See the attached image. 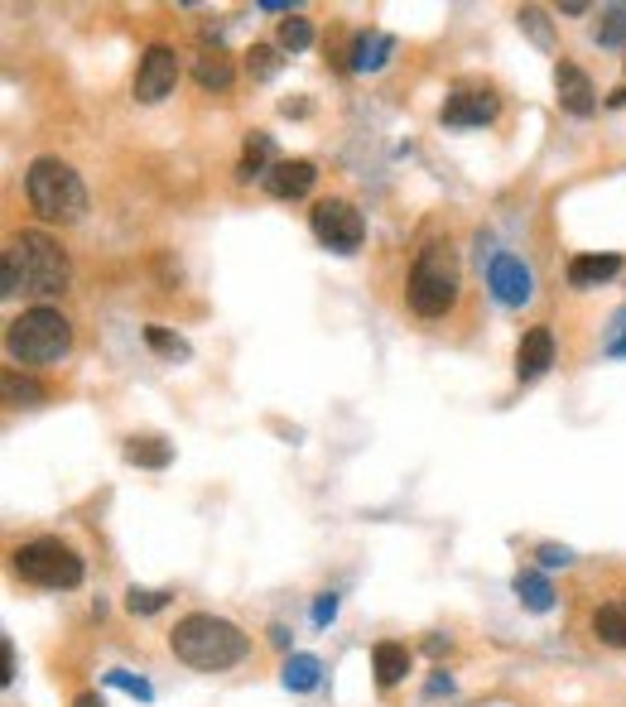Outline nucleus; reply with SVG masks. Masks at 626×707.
<instances>
[{
  "label": "nucleus",
  "instance_id": "33",
  "mask_svg": "<svg viewBox=\"0 0 626 707\" xmlns=\"http://www.w3.org/2000/svg\"><path fill=\"white\" fill-rule=\"evenodd\" d=\"M0 659H5V673H0V679L15 683V645H10V640H0Z\"/></svg>",
  "mask_w": 626,
  "mask_h": 707
},
{
  "label": "nucleus",
  "instance_id": "25",
  "mask_svg": "<svg viewBox=\"0 0 626 707\" xmlns=\"http://www.w3.org/2000/svg\"><path fill=\"white\" fill-rule=\"evenodd\" d=\"M246 67H251L255 83H271L279 73V49L275 43H251V53H246Z\"/></svg>",
  "mask_w": 626,
  "mask_h": 707
},
{
  "label": "nucleus",
  "instance_id": "21",
  "mask_svg": "<svg viewBox=\"0 0 626 707\" xmlns=\"http://www.w3.org/2000/svg\"><path fill=\"white\" fill-rule=\"evenodd\" d=\"M279 679H285L289 693H313L318 689V679H323V665L313 655H289L285 669H279Z\"/></svg>",
  "mask_w": 626,
  "mask_h": 707
},
{
  "label": "nucleus",
  "instance_id": "16",
  "mask_svg": "<svg viewBox=\"0 0 626 707\" xmlns=\"http://www.w3.org/2000/svg\"><path fill=\"white\" fill-rule=\"evenodd\" d=\"M372 669H376V683H381V689H396V683L410 673V649L400 645V640H376Z\"/></svg>",
  "mask_w": 626,
  "mask_h": 707
},
{
  "label": "nucleus",
  "instance_id": "20",
  "mask_svg": "<svg viewBox=\"0 0 626 707\" xmlns=\"http://www.w3.org/2000/svg\"><path fill=\"white\" fill-rule=\"evenodd\" d=\"M193 77H198V87L203 92H227L231 83H237V67H231L227 53H203L193 67Z\"/></svg>",
  "mask_w": 626,
  "mask_h": 707
},
{
  "label": "nucleus",
  "instance_id": "14",
  "mask_svg": "<svg viewBox=\"0 0 626 707\" xmlns=\"http://www.w3.org/2000/svg\"><path fill=\"white\" fill-rule=\"evenodd\" d=\"M275 168V140L265 130H251L246 135V150H241V164H237V178L241 184H251V178H261L265 184V174Z\"/></svg>",
  "mask_w": 626,
  "mask_h": 707
},
{
  "label": "nucleus",
  "instance_id": "23",
  "mask_svg": "<svg viewBox=\"0 0 626 707\" xmlns=\"http://www.w3.org/2000/svg\"><path fill=\"white\" fill-rule=\"evenodd\" d=\"M592 39H598L602 49H617V43H626V5L602 10L598 25H592Z\"/></svg>",
  "mask_w": 626,
  "mask_h": 707
},
{
  "label": "nucleus",
  "instance_id": "10",
  "mask_svg": "<svg viewBox=\"0 0 626 707\" xmlns=\"http://www.w3.org/2000/svg\"><path fill=\"white\" fill-rule=\"evenodd\" d=\"M554 92H559V106H564L568 116H578V121L598 111V92H592L588 73L578 63H559L554 67Z\"/></svg>",
  "mask_w": 626,
  "mask_h": 707
},
{
  "label": "nucleus",
  "instance_id": "26",
  "mask_svg": "<svg viewBox=\"0 0 626 707\" xmlns=\"http://www.w3.org/2000/svg\"><path fill=\"white\" fill-rule=\"evenodd\" d=\"M170 606V592H154V588H130L126 592V611L130 616H154Z\"/></svg>",
  "mask_w": 626,
  "mask_h": 707
},
{
  "label": "nucleus",
  "instance_id": "5",
  "mask_svg": "<svg viewBox=\"0 0 626 707\" xmlns=\"http://www.w3.org/2000/svg\"><path fill=\"white\" fill-rule=\"evenodd\" d=\"M405 299L420 318H443V313L458 303V255L449 245H424L410 265V285H405Z\"/></svg>",
  "mask_w": 626,
  "mask_h": 707
},
{
  "label": "nucleus",
  "instance_id": "1",
  "mask_svg": "<svg viewBox=\"0 0 626 707\" xmlns=\"http://www.w3.org/2000/svg\"><path fill=\"white\" fill-rule=\"evenodd\" d=\"M73 279L68 251L43 231H20L10 236L5 255H0V294H35V299H59Z\"/></svg>",
  "mask_w": 626,
  "mask_h": 707
},
{
  "label": "nucleus",
  "instance_id": "3",
  "mask_svg": "<svg viewBox=\"0 0 626 707\" xmlns=\"http://www.w3.org/2000/svg\"><path fill=\"white\" fill-rule=\"evenodd\" d=\"M25 193H29V207H35L43 222H59V227L83 222V212H87L83 174H77L68 160H59V154H39V160L25 168Z\"/></svg>",
  "mask_w": 626,
  "mask_h": 707
},
{
  "label": "nucleus",
  "instance_id": "12",
  "mask_svg": "<svg viewBox=\"0 0 626 707\" xmlns=\"http://www.w3.org/2000/svg\"><path fill=\"white\" fill-rule=\"evenodd\" d=\"M550 366H554V332L540 323V328H530V332L521 337V346H516V376L521 380H540Z\"/></svg>",
  "mask_w": 626,
  "mask_h": 707
},
{
  "label": "nucleus",
  "instance_id": "18",
  "mask_svg": "<svg viewBox=\"0 0 626 707\" xmlns=\"http://www.w3.org/2000/svg\"><path fill=\"white\" fill-rule=\"evenodd\" d=\"M126 463L160 471V467L174 463V443H164V438H154V433L150 438H126Z\"/></svg>",
  "mask_w": 626,
  "mask_h": 707
},
{
  "label": "nucleus",
  "instance_id": "6",
  "mask_svg": "<svg viewBox=\"0 0 626 707\" xmlns=\"http://www.w3.org/2000/svg\"><path fill=\"white\" fill-rule=\"evenodd\" d=\"M10 564H15L20 582H29V588H49V592H68L83 582V558L73 554L63 539H29V544H20L15 554H10Z\"/></svg>",
  "mask_w": 626,
  "mask_h": 707
},
{
  "label": "nucleus",
  "instance_id": "28",
  "mask_svg": "<svg viewBox=\"0 0 626 707\" xmlns=\"http://www.w3.org/2000/svg\"><path fill=\"white\" fill-rule=\"evenodd\" d=\"M516 20H521V29L530 34V43H540V49H554V29H550V20H544V10L525 5Z\"/></svg>",
  "mask_w": 626,
  "mask_h": 707
},
{
  "label": "nucleus",
  "instance_id": "24",
  "mask_svg": "<svg viewBox=\"0 0 626 707\" xmlns=\"http://www.w3.org/2000/svg\"><path fill=\"white\" fill-rule=\"evenodd\" d=\"M313 43V20L304 15H289V20H279V49H289V53H304Z\"/></svg>",
  "mask_w": 626,
  "mask_h": 707
},
{
  "label": "nucleus",
  "instance_id": "34",
  "mask_svg": "<svg viewBox=\"0 0 626 707\" xmlns=\"http://www.w3.org/2000/svg\"><path fill=\"white\" fill-rule=\"evenodd\" d=\"M73 707H107V703H102V698H97V693H83V698H77Z\"/></svg>",
  "mask_w": 626,
  "mask_h": 707
},
{
  "label": "nucleus",
  "instance_id": "29",
  "mask_svg": "<svg viewBox=\"0 0 626 707\" xmlns=\"http://www.w3.org/2000/svg\"><path fill=\"white\" fill-rule=\"evenodd\" d=\"M39 400H43V386L15 376V370H5V404H39Z\"/></svg>",
  "mask_w": 626,
  "mask_h": 707
},
{
  "label": "nucleus",
  "instance_id": "13",
  "mask_svg": "<svg viewBox=\"0 0 626 707\" xmlns=\"http://www.w3.org/2000/svg\"><path fill=\"white\" fill-rule=\"evenodd\" d=\"M487 121H497L491 92H453L443 101V126H487Z\"/></svg>",
  "mask_w": 626,
  "mask_h": 707
},
{
  "label": "nucleus",
  "instance_id": "4",
  "mask_svg": "<svg viewBox=\"0 0 626 707\" xmlns=\"http://www.w3.org/2000/svg\"><path fill=\"white\" fill-rule=\"evenodd\" d=\"M5 352L15 356L20 366L63 362V356L73 352V323L63 318L59 308H49V303H35V308H25L20 318H10Z\"/></svg>",
  "mask_w": 626,
  "mask_h": 707
},
{
  "label": "nucleus",
  "instance_id": "8",
  "mask_svg": "<svg viewBox=\"0 0 626 707\" xmlns=\"http://www.w3.org/2000/svg\"><path fill=\"white\" fill-rule=\"evenodd\" d=\"M487 289H491V299H497L501 308H525V303L535 299V275H530V265H525L521 255L501 251V255H491L487 261Z\"/></svg>",
  "mask_w": 626,
  "mask_h": 707
},
{
  "label": "nucleus",
  "instance_id": "22",
  "mask_svg": "<svg viewBox=\"0 0 626 707\" xmlns=\"http://www.w3.org/2000/svg\"><path fill=\"white\" fill-rule=\"evenodd\" d=\"M516 597H521L525 611H535V616L554 611V588L540 578V572H516Z\"/></svg>",
  "mask_w": 626,
  "mask_h": 707
},
{
  "label": "nucleus",
  "instance_id": "17",
  "mask_svg": "<svg viewBox=\"0 0 626 707\" xmlns=\"http://www.w3.org/2000/svg\"><path fill=\"white\" fill-rule=\"evenodd\" d=\"M390 53H396V39L381 29H366V34H356V43H352V67L356 73H376V67H386Z\"/></svg>",
  "mask_w": 626,
  "mask_h": 707
},
{
  "label": "nucleus",
  "instance_id": "7",
  "mask_svg": "<svg viewBox=\"0 0 626 707\" xmlns=\"http://www.w3.org/2000/svg\"><path fill=\"white\" fill-rule=\"evenodd\" d=\"M309 231L318 236V245H328V251H338V255H352L356 245L366 241V222H362V212H356L348 198H323V202H313Z\"/></svg>",
  "mask_w": 626,
  "mask_h": 707
},
{
  "label": "nucleus",
  "instance_id": "32",
  "mask_svg": "<svg viewBox=\"0 0 626 707\" xmlns=\"http://www.w3.org/2000/svg\"><path fill=\"white\" fill-rule=\"evenodd\" d=\"M540 564L544 568H568L574 564V554H568L564 544H540Z\"/></svg>",
  "mask_w": 626,
  "mask_h": 707
},
{
  "label": "nucleus",
  "instance_id": "35",
  "mask_svg": "<svg viewBox=\"0 0 626 707\" xmlns=\"http://www.w3.org/2000/svg\"><path fill=\"white\" fill-rule=\"evenodd\" d=\"M608 101H612V106H626V87H617V92H612Z\"/></svg>",
  "mask_w": 626,
  "mask_h": 707
},
{
  "label": "nucleus",
  "instance_id": "11",
  "mask_svg": "<svg viewBox=\"0 0 626 707\" xmlns=\"http://www.w3.org/2000/svg\"><path fill=\"white\" fill-rule=\"evenodd\" d=\"M313 184H318V168H313V160H275V168L265 174V188H271V198H279V202L304 198Z\"/></svg>",
  "mask_w": 626,
  "mask_h": 707
},
{
  "label": "nucleus",
  "instance_id": "9",
  "mask_svg": "<svg viewBox=\"0 0 626 707\" xmlns=\"http://www.w3.org/2000/svg\"><path fill=\"white\" fill-rule=\"evenodd\" d=\"M174 87H178V53L170 43H150L136 67V101L154 106V101L174 97Z\"/></svg>",
  "mask_w": 626,
  "mask_h": 707
},
{
  "label": "nucleus",
  "instance_id": "30",
  "mask_svg": "<svg viewBox=\"0 0 626 707\" xmlns=\"http://www.w3.org/2000/svg\"><path fill=\"white\" fill-rule=\"evenodd\" d=\"M107 683H111V689H126V693H136V698H145V703L154 698V689H150V683L136 679V673H130V669H111V673H107Z\"/></svg>",
  "mask_w": 626,
  "mask_h": 707
},
{
  "label": "nucleus",
  "instance_id": "15",
  "mask_svg": "<svg viewBox=\"0 0 626 707\" xmlns=\"http://www.w3.org/2000/svg\"><path fill=\"white\" fill-rule=\"evenodd\" d=\"M617 275H622V255H574V261H568V285L574 289H592Z\"/></svg>",
  "mask_w": 626,
  "mask_h": 707
},
{
  "label": "nucleus",
  "instance_id": "19",
  "mask_svg": "<svg viewBox=\"0 0 626 707\" xmlns=\"http://www.w3.org/2000/svg\"><path fill=\"white\" fill-rule=\"evenodd\" d=\"M592 635L612 649H626V602H608L592 611Z\"/></svg>",
  "mask_w": 626,
  "mask_h": 707
},
{
  "label": "nucleus",
  "instance_id": "2",
  "mask_svg": "<svg viewBox=\"0 0 626 707\" xmlns=\"http://www.w3.org/2000/svg\"><path fill=\"white\" fill-rule=\"evenodd\" d=\"M170 649L184 659L188 669H203V673H222L231 665H241L251 655V635L241 626H231L227 616H212V611H188L184 621H174L170 631Z\"/></svg>",
  "mask_w": 626,
  "mask_h": 707
},
{
  "label": "nucleus",
  "instance_id": "27",
  "mask_svg": "<svg viewBox=\"0 0 626 707\" xmlns=\"http://www.w3.org/2000/svg\"><path fill=\"white\" fill-rule=\"evenodd\" d=\"M145 342H150L160 356H178V362L188 356V342H184V337L170 332V328H160V323H150V328H145Z\"/></svg>",
  "mask_w": 626,
  "mask_h": 707
},
{
  "label": "nucleus",
  "instance_id": "31",
  "mask_svg": "<svg viewBox=\"0 0 626 707\" xmlns=\"http://www.w3.org/2000/svg\"><path fill=\"white\" fill-rule=\"evenodd\" d=\"M333 616H338V592H323V597L313 602V626H328Z\"/></svg>",
  "mask_w": 626,
  "mask_h": 707
}]
</instances>
